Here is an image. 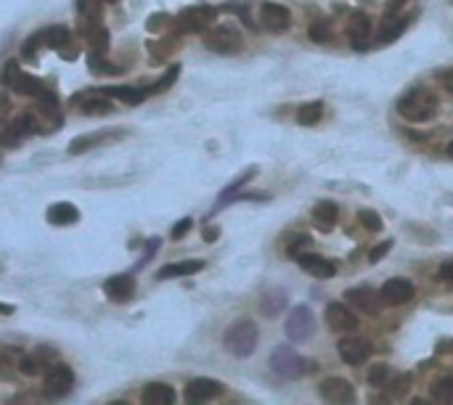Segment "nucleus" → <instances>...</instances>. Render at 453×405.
Wrapping results in <instances>:
<instances>
[{
  "mask_svg": "<svg viewBox=\"0 0 453 405\" xmlns=\"http://www.w3.org/2000/svg\"><path fill=\"white\" fill-rule=\"evenodd\" d=\"M438 111V96L430 88H411L398 101V114L409 122H427Z\"/></svg>",
  "mask_w": 453,
  "mask_h": 405,
  "instance_id": "obj_1",
  "label": "nucleus"
},
{
  "mask_svg": "<svg viewBox=\"0 0 453 405\" xmlns=\"http://www.w3.org/2000/svg\"><path fill=\"white\" fill-rule=\"evenodd\" d=\"M257 326H254L249 318H242V320H236L231 329L225 331V337H223V344H225V350L231 352L233 358H249L257 347Z\"/></svg>",
  "mask_w": 453,
  "mask_h": 405,
  "instance_id": "obj_2",
  "label": "nucleus"
},
{
  "mask_svg": "<svg viewBox=\"0 0 453 405\" xmlns=\"http://www.w3.org/2000/svg\"><path fill=\"white\" fill-rule=\"evenodd\" d=\"M271 368L284 376V379H299L305 373H313L316 371V361H308L302 358L292 347H278L273 355H271Z\"/></svg>",
  "mask_w": 453,
  "mask_h": 405,
  "instance_id": "obj_3",
  "label": "nucleus"
},
{
  "mask_svg": "<svg viewBox=\"0 0 453 405\" xmlns=\"http://www.w3.org/2000/svg\"><path fill=\"white\" fill-rule=\"evenodd\" d=\"M19 120L24 122V127L30 130V135H48L64 127V114H58L54 106H37V109H27L19 114Z\"/></svg>",
  "mask_w": 453,
  "mask_h": 405,
  "instance_id": "obj_4",
  "label": "nucleus"
},
{
  "mask_svg": "<svg viewBox=\"0 0 453 405\" xmlns=\"http://www.w3.org/2000/svg\"><path fill=\"white\" fill-rule=\"evenodd\" d=\"M201 43H204V48L212 51V54L228 56V54H236L244 45V40H242V32H239L236 27L223 24V27H215V30H210V32L204 35Z\"/></svg>",
  "mask_w": 453,
  "mask_h": 405,
  "instance_id": "obj_5",
  "label": "nucleus"
},
{
  "mask_svg": "<svg viewBox=\"0 0 453 405\" xmlns=\"http://www.w3.org/2000/svg\"><path fill=\"white\" fill-rule=\"evenodd\" d=\"M72 387H75V371L69 368L67 363H54V366L45 371V379H43L45 397L58 400V397L72 392Z\"/></svg>",
  "mask_w": 453,
  "mask_h": 405,
  "instance_id": "obj_6",
  "label": "nucleus"
},
{
  "mask_svg": "<svg viewBox=\"0 0 453 405\" xmlns=\"http://www.w3.org/2000/svg\"><path fill=\"white\" fill-rule=\"evenodd\" d=\"M218 13L221 11L215 6H191V8H183L178 13L175 24L180 32H201L218 19Z\"/></svg>",
  "mask_w": 453,
  "mask_h": 405,
  "instance_id": "obj_7",
  "label": "nucleus"
},
{
  "mask_svg": "<svg viewBox=\"0 0 453 405\" xmlns=\"http://www.w3.org/2000/svg\"><path fill=\"white\" fill-rule=\"evenodd\" d=\"M287 337L292 342H305L313 337V331H316V316H313V310L308 305H297L287 318Z\"/></svg>",
  "mask_w": 453,
  "mask_h": 405,
  "instance_id": "obj_8",
  "label": "nucleus"
},
{
  "mask_svg": "<svg viewBox=\"0 0 453 405\" xmlns=\"http://www.w3.org/2000/svg\"><path fill=\"white\" fill-rule=\"evenodd\" d=\"M345 302L355 310H361L366 316H379V310H382V294L374 292V289H368V286H355V289H347L345 292Z\"/></svg>",
  "mask_w": 453,
  "mask_h": 405,
  "instance_id": "obj_9",
  "label": "nucleus"
},
{
  "mask_svg": "<svg viewBox=\"0 0 453 405\" xmlns=\"http://www.w3.org/2000/svg\"><path fill=\"white\" fill-rule=\"evenodd\" d=\"M337 352H340V358H342L347 366H364V363L371 358V342H366V339H361V337L350 334V337L340 339Z\"/></svg>",
  "mask_w": 453,
  "mask_h": 405,
  "instance_id": "obj_10",
  "label": "nucleus"
},
{
  "mask_svg": "<svg viewBox=\"0 0 453 405\" xmlns=\"http://www.w3.org/2000/svg\"><path fill=\"white\" fill-rule=\"evenodd\" d=\"M223 387L221 382H215V379H207V376H199V379H191L186 384V403L191 405H199V403H210L215 400L218 394H223Z\"/></svg>",
  "mask_w": 453,
  "mask_h": 405,
  "instance_id": "obj_11",
  "label": "nucleus"
},
{
  "mask_svg": "<svg viewBox=\"0 0 453 405\" xmlns=\"http://www.w3.org/2000/svg\"><path fill=\"white\" fill-rule=\"evenodd\" d=\"M318 392L326 403H355L353 384L347 382V379H340V376H329V379H323L321 387H318Z\"/></svg>",
  "mask_w": 453,
  "mask_h": 405,
  "instance_id": "obj_12",
  "label": "nucleus"
},
{
  "mask_svg": "<svg viewBox=\"0 0 453 405\" xmlns=\"http://www.w3.org/2000/svg\"><path fill=\"white\" fill-rule=\"evenodd\" d=\"M289 24H292L289 8L278 6V3H263L260 6V27H266L268 32H287Z\"/></svg>",
  "mask_w": 453,
  "mask_h": 405,
  "instance_id": "obj_13",
  "label": "nucleus"
},
{
  "mask_svg": "<svg viewBox=\"0 0 453 405\" xmlns=\"http://www.w3.org/2000/svg\"><path fill=\"white\" fill-rule=\"evenodd\" d=\"M326 326L332 331H347L353 334L358 329V318L350 310V305H342V302H329L326 305Z\"/></svg>",
  "mask_w": 453,
  "mask_h": 405,
  "instance_id": "obj_14",
  "label": "nucleus"
},
{
  "mask_svg": "<svg viewBox=\"0 0 453 405\" xmlns=\"http://www.w3.org/2000/svg\"><path fill=\"white\" fill-rule=\"evenodd\" d=\"M379 294H382V302H385V305H406V302H409L411 297L416 294V286L411 284L409 278H390V281H387L385 286H382V292H379Z\"/></svg>",
  "mask_w": 453,
  "mask_h": 405,
  "instance_id": "obj_15",
  "label": "nucleus"
},
{
  "mask_svg": "<svg viewBox=\"0 0 453 405\" xmlns=\"http://www.w3.org/2000/svg\"><path fill=\"white\" fill-rule=\"evenodd\" d=\"M72 106H80V111L88 114V117H104V114H111V109H114L109 96H104V93L96 96V90H85V96H75Z\"/></svg>",
  "mask_w": 453,
  "mask_h": 405,
  "instance_id": "obj_16",
  "label": "nucleus"
},
{
  "mask_svg": "<svg viewBox=\"0 0 453 405\" xmlns=\"http://www.w3.org/2000/svg\"><path fill=\"white\" fill-rule=\"evenodd\" d=\"M104 294L111 302H128L135 294V278L130 273H117L104 281Z\"/></svg>",
  "mask_w": 453,
  "mask_h": 405,
  "instance_id": "obj_17",
  "label": "nucleus"
},
{
  "mask_svg": "<svg viewBox=\"0 0 453 405\" xmlns=\"http://www.w3.org/2000/svg\"><path fill=\"white\" fill-rule=\"evenodd\" d=\"M347 37H350L353 51L364 54L366 48H368V37H371V19H368V13H364V11L353 13L350 27H347Z\"/></svg>",
  "mask_w": 453,
  "mask_h": 405,
  "instance_id": "obj_18",
  "label": "nucleus"
},
{
  "mask_svg": "<svg viewBox=\"0 0 453 405\" xmlns=\"http://www.w3.org/2000/svg\"><path fill=\"white\" fill-rule=\"evenodd\" d=\"M56 361V352L54 350H40L35 352V355H22V361H19V371L24 376H40L51 368V363Z\"/></svg>",
  "mask_w": 453,
  "mask_h": 405,
  "instance_id": "obj_19",
  "label": "nucleus"
},
{
  "mask_svg": "<svg viewBox=\"0 0 453 405\" xmlns=\"http://www.w3.org/2000/svg\"><path fill=\"white\" fill-rule=\"evenodd\" d=\"M297 260H299V268H302L305 273L313 275V278H332V275L337 273L334 263H329V260H326V257H321V254L302 252Z\"/></svg>",
  "mask_w": 453,
  "mask_h": 405,
  "instance_id": "obj_20",
  "label": "nucleus"
},
{
  "mask_svg": "<svg viewBox=\"0 0 453 405\" xmlns=\"http://www.w3.org/2000/svg\"><path fill=\"white\" fill-rule=\"evenodd\" d=\"M141 400L146 405H173L175 403V390L165 382H149L141 390Z\"/></svg>",
  "mask_w": 453,
  "mask_h": 405,
  "instance_id": "obj_21",
  "label": "nucleus"
},
{
  "mask_svg": "<svg viewBox=\"0 0 453 405\" xmlns=\"http://www.w3.org/2000/svg\"><path fill=\"white\" fill-rule=\"evenodd\" d=\"M96 93H104V96H109V99H117L122 101V104H128V106H135V104L149 99L144 88H130V85H109V88H99Z\"/></svg>",
  "mask_w": 453,
  "mask_h": 405,
  "instance_id": "obj_22",
  "label": "nucleus"
},
{
  "mask_svg": "<svg viewBox=\"0 0 453 405\" xmlns=\"http://www.w3.org/2000/svg\"><path fill=\"white\" fill-rule=\"evenodd\" d=\"M45 218H48L51 225H72V223L80 220V209L75 207V204H69V201H58V204H51V207H48Z\"/></svg>",
  "mask_w": 453,
  "mask_h": 405,
  "instance_id": "obj_23",
  "label": "nucleus"
},
{
  "mask_svg": "<svg viewBox=\"0 0 453 405\" xmlns=\"http://www.w3.org/2000/svg\"><path fill=\"white\" fill-rule=\"evenodd\" d=\"M204 270V263L201 260H186V263H173V265H165L156 270V278L165 281V278H180V275H194Z\"/></svg>",
  "mask_w": 453,
  "mask_h": 405,
  "instance_id": "obj_24",
  "label": "nucleus"
},
{
  "mask_svg": "<svg viewBox=\"0 0 453 405\" xmlns=\"http://www.w3.org/2000/svg\"><path fill=\"white\" fill-rule=\"evenodd\" d=\"M27 135H30V130L24 127V122L13 120L11 125H6L3 132H0V146H3V149H19V146L27 141Z\"/></svg>",
  "mask_w": 453,
  "mask_h": 405,
  "instance_id": "obj_25",
  "label": "nucleus"
},
{
  "mask_svg": "<svg viewBox=\"0 0 453 405\" xmlns=\"http://www.w3.org/2000/svg\"><path fill=\"white\" fill-rule=\"evenodd\" d=\"M11 90H13V93H19V96H32V99H40V96H43L48 88L43 85V80H37V77L22 72V75L13 80Z\"/></svg>",
  "mask_w": 453,
  "mask_h": 405,
  "instance_id": "obj_26",
  "label": "nucleus"
},
{
  "mask_svg": "<svg viewBox=\"0 0 453 405\" xmlns=\"http://www.w3.org/2000/svg\"><path fill=\"white\" fill-rule=\"evenodd\" d=\"M337 218H340V209H337L334 201H318V204L313 207V223H316L321 230H332Z\"/></svg>",
  "mask_w": 453,
  "mask_h": 405,
  "instance_id": "obj_27",
  "label": "nucleus"
},
{
  "mask_svg": "<svg viewBox=\"0 0 453 405\" xmlns=\"http://www.w3.org/2000/svg\"><path fill=\"white\" fill-rule=\"evenodd\" d=\"M114 138H111V132H90V135H80V138H75V141L69 143V154H85L90 151V149H96V146H101V143H111Z\"/></svg>",
  "mask_w": 453,
  "mask_h": 405,
  "instance_id": "obj_28",
  "label": "nucleus"
},
{
  "mask_svg": "<svg viewBox=\"0 0 453 405\" xmlns=\"http://www.w3.org/2000/svg\"><path fill=\"white\" fill-rule=\"evenodd\" d=\"M284 307H287V294L281 289H271V292L260 297V313L266 318H276Z\"/></svg>",
  "mask_w": 453,
  "mask_h": 405,
  "instance_id": "obj_29",
  "label": "nucleus"
},
{
  "mask_svg": "<svg viewBox=\"0 0 453 405\" xmlns=\"http://www.w3.org/2000/svg\"><path fill=\"white\" fill-rule=\"evenodd\" d=\"M69 40H72V32H69L67 27H61V24H54V27L43 30V43L48 45V48H54V51L67 48Z\"/></svg>",
  "mask_w": 453,
  "mask_h": 405,
  "instance_id": "obj_30",
  "label": "nucleus"
},
{
  "mask_svg": "<svg viewBox=\"0 0 453 405\" xmlns=\"http://www.w3.org/2000/svg\"><path fill=\"white\" fill-rule=\"evenodd\" d=\"M411 24V16H400V19H395V22H390L387 19L385 27H382V32H379V43L387 45V43H395L400 35L406 32V27Z\"/></svg>",
  "mask_w": 453,
  "mask_h": 405,
  "instance_id": "obj_31",
  "label": "nucleus"
},
{
  "mask_svg": "<svg viewBox=\"0 0 453 405\" xmlns=\"http://www.w3.org/2000/svg\"><path fill=\"white\" fill-rule=\"evenodd\" d=\"M321 117H323V104H321V101H310V104H302L297 109V122L305 125V127L318 125Z\"/></svg>",
  "mask_w": 453,
  "mask_h": 405,
  "instance_id": "obj_32",
  "label": "nucleus"
},
{
  "mask_svg": "<svg viewBox=\"0 0 453 405\" xmlns=\"http://www.w3.org/2000/svg\"><path fill=\"white\" fill-rule=\"evenodd\" d=\"M178 75H180V64H173L170 69H167L165 75L159 77L156 82H151V85H146V96H156V93H162V90H167L173 82L178 80Z\"/></svg>",
  "mask_w": 453,
  "mask_h": 405,
  "instance_id": "obj_33",
  "label": "nucleus"
},
{
  "mask_svg": "<svg viewBox=\"0 0 453 405\" xmlns=\"http://www.w3.org/2000/svg\"><path fill=\"white\" fill-rule=\"evenodd\" d=\"M411 373H400V376H395L392 382L387 379V397H392V400H403L406 397V392L411 390Z\"/></svg>",
  "mask_w": 453,
  "mask_h": 405,
  "instance_id": "obj_34",
  "label": "nucleus"
},
{
  "mask_svg": "<svg viewBox=\"0 0 453 405\" xmlns=\"http://www.w3.org/2000/svg\"><path fill=\"white\" fill-rule=\"evenodd\" d=\"M22 75V66H19V58H8L6 64H3V69H0V85L3 88H11L13 80Z\"/></svg>",
  "mask_w": 453,
  "mask_h": 405,
  "instance_id": "obj_35",
  "label": "nucleus"
},
{
  "mask_svg": "<svg viewBox=\"0 0 453 405\" xmlns=\"http://www.w3.org/2000/svg\"><path fill=\"white\" fill-rule=\"evenodd\" d=\"M358 220H361V225H364L366 230H371V233H379V230L385 228L379 212H374V209H361V212H358Z\"/></svg>",
  "mask_w": 453,
  "mask_h": 405,
  "instance_id": "obj_36",
  "label": "nucleus"
},
{
  "mask_svg": "<svg viewBox=\"0 0 453 405\" xmlns=\"http://www.w3.org/2000/svg\"><path fill=\"white\" fill-rule=\"evenodd\" d=\"M432 400L438 403H453V379H440L432 387Z\"/></svg>",
  "mask_w": 453,
  "mask_h": 405,
  "instance_id": "obj_37",
  "label": "nucleus"
},
{
  "mask_svg": "<svg viewBox=\"0 0 453 405\" xmlns=\"http://www.w3.org/2000/svg\"><path fill=\"white\" fill-rule=\"evenodd\" d=\"M88 66L93 69V72H96V75H120V72H122L120 66H114V64H109V61H104V58H101V56H96V54L88 58Z\"/></svg>",
  "mask_w": 453,
  "mask_h": 405,
  "instance_id": "obj_38",
  "label": "nucleus"
},
{
  "mask_svg": "<svg viewBox=\"0 0 453 405\" xmlns=\"http://www.w3.org/2000/svg\"><path fill=\"white\" fill-rule=\"evenodd\" d=\"M22 350H11V347H0V368H19L22 361Z\"/></svg>",
  "mask_w": 453,
  "mask_h": 405,
  "instance_id": "obj_39",
  "label": "nucleus"
},
{
  "mask_svg": "<svg viewBox=\"0 0 453 405\" xmlns=\"http://www.w3.org/2000/svg\"><path fill=\"white\" fill-rule=\"evenodd\" d=\"M387 379H390V368H387L385 363H376L374 368L368 371V384L371 387H385Z\"/></svg>",
  "mask_w": 453,
  "mask_h": 405,
  "instance_id": "obj_40",
  "label": "nucleus"
},
{
  "mask_svg": "<svg viewBox=\"0 0 453 405\" xmlns=\"http://www.w3.org/2000/svg\"><path fill=\"white\" fill-rule=\"evenodd\" d=\"M308 247H310V236H302V233H299V236H294V241L289 244L287 252L292 254V257H299L302 249H308Z\"/></svg>",
  "mask_w": 453,
  "mask_h": 405,
  "instance_id": "obj_41",
  "label": "nucleus"
},
{
  "mask_svg": "<svg viewBox=\"0 0 453 405\" xmlns=\"http://www.w3.org/2000/svg\"><path fill=\"white\" fill-rule=\"evenodd\" d=\"M40 43H43V32H35L32 37L24 43L22 51H24V58H27V61H35V48H37Z\"/></svg>",
  "mask_w": 453,
  "mask_h": 405,
  "instance_id": "obj_42",
  "label": "nucleus"
},
{
  "mask_svg": "<svg viewBox=\"0 0 453 405\" xmlns=\"http://www.w3.org/2000/svg\"><path fill=\"white\" fill-rule=\"evenodd\" d=\"M390 249H392V241H382V244H376L374 249L368 252V263H379Z\"/></svg>",
  "mask_w": 453,
  "mask_h": 405,
  "instance_id": "obj_43",
  "label": "nucleus"
},
{
  "mask_svg": "<svg viewBox=\"0 0 453 405\" xmlns=\"http://www.w3.org/2000/svg\"><path fill=\"white\" fill-rule=\"evenodd\" d=\"M406 3H409V0H387L385 3V22L387 19H392V16H398L400 8H403Z\"/></svg>",
  "mask_w": 453,
  "mask_h": 405,
  "instance_id": "obj_44",
  "label": "nucleus"
},
{
  "mask_svg": "<svg viewBox=\"0 0 453 405\" xmlns=\"http://www.w3.org/2000/svg\"><path fill=\"white\" fill-rule=\"evenodd\" d=\"M162 24H170V16H167V13H154V16L146 22V30H149V32H159Z\"/></svg>",
  "mask_w": 453,
  "mask_h": 405,
  "instance_id": "obj_45",
  "label": "nucleus"
},
{
  "mask_svg": "<svg viewBox=\"0 0 453 405\" xmlns=\"http://www.w3.org/2000/svg\"><path fill=\"white\" fill-rule=\"evenodd\" d=\"M310 37H313L316 43H326V40H329V27H323V24H313V27H310Z\"/></svg>",
  "mask_w": 453,
  "mask_h": 405,
  "instance_id": "obj_46",
  "label": "nucleus"
},
{
  "mask_svg": "<svg viewBox=\"0 0 453 405\" xmlns=\"http://www.w3.org/2000/svg\"><path fill=\"white\" fill-rule=\"evenodd\" d=\"M191 225H194V223H191V218H183L180 220V223H178L175 228H173V233H170V236H173V239H183V236H186L188 230H191Z\"/></svg>",
  "mask_w": 453,
  "mask_h": 405,
  "instance_id": "obj_47",
  "label": "nucleus"
},
{
  "mask_svg": "<svg viewBox=\"0 0 453 405\" xmlns=\"http://www.w3.org/2000/svg\"><path fill=\"white\" fill-rule=\"evenodd\" d=\"M8 114H11V99L6 93H0V125L8 120Z\"/></svg>",
  "mask_w": 453,
  "mask_h": 405,
  "instance_id": "obj_48",
  "label": "nucleus"
},
{
  "mask_svg": "<svg viewBox=\"0 0 453 405\" xmlns=\"http://www.w3.org/2000/svg\"><path fill=\"white\" fill-rule=\"evenodd\" d=\"M440 278L445 281V284H451V286H453V260H451V263H445V265L440 268Z\"/></svg>",
  "mask_w": 453,
  "mask_h": 405,
  "instance_id": "obj_49",
  "label": "nucleus"
},
{
  "mask_svg": "<svg viewBox=\"0 0 453 405\" xmlns=\"http://www.w3.org/2000/svg\"><path fill=\"white\" fill-rule=\"evenodd\" d=\"M156 249H159V239H151V241H149V249L144 252V260H141V265H144L146 260H149V257H151V254L156 252Z\"/></svg>",
  "mask_w": 453,
  "mask_h": 405,
  "instance_id": "obj_50",
  "label": "nucleus"
},
{
  "mask_svg": "<svg viewBox=\"0 0 453 405\" xmlns=\"http://www.w3.org/2000/svg\"><path fill=\"white\" fill-rule=\"evenodd\" d=\"M218 236H221V230L218 228H204V241H207V244H212Z\"/></svg>",
  "mask_w": 453,
  "mask_h": 405,
  "instance_id": "obj_51",
  "label": "nucleus"
},
{
  "mask_svg": "<svg viewBox=\"0 0 453 405\" xmlns=\"http://www.w3.org/2000/svg\"><path fill=\"white\" fill-rule=\"evenodd\" d=\"M77 11L80 13H88L90 11V0H77Z\"/></svg>",
  "mask_w": 453,
  "mask_h": 405,
  "instance_id": "obj_52",
  "label": "nucleus"
},
{
  "mask_svg": "<svg viewBox=\"0 0 453 405\" xmlns=\"http://www.w3.org/2000/svg\"><path fill=\"white\" fill-rule=\"evenodd\" d=\"M13 313V305H6V302H0V316H11Z\"/></svg>",
  "mask_w": 453,
  "mask_h": 405,
  "instance_id": "obj_53",
  "label": "nucleus"
},
{
  "mask_svg": "<svg viewBox=\"0 0 453 405\" xmlns=\"http://www.w3.org/2000/svg\"><path fill=\"white\" fill-rule=\"evenodd\" d=\"M448 154L453 156V143H448Z\"/></svg>",
  "mask_w": 453,
  "mask_h": 405,
  "instance_id": "obj_54",
  "label": "nucleus"
},
{
  "mask_svg": "<svg viewBox=\"0 0 453 405\" xmlns=\"http://www.w3.org/2000/svg\"><path fill=\"white\" fill-rule=\"evenodd\" d=\"M106 3H117V0H106Z\"/></svg>",
  "mask_w": 453,
  "mask_h": 405,
  "instance_id": "obj_55",
  "label": "nucleus"
}]
</instances>
